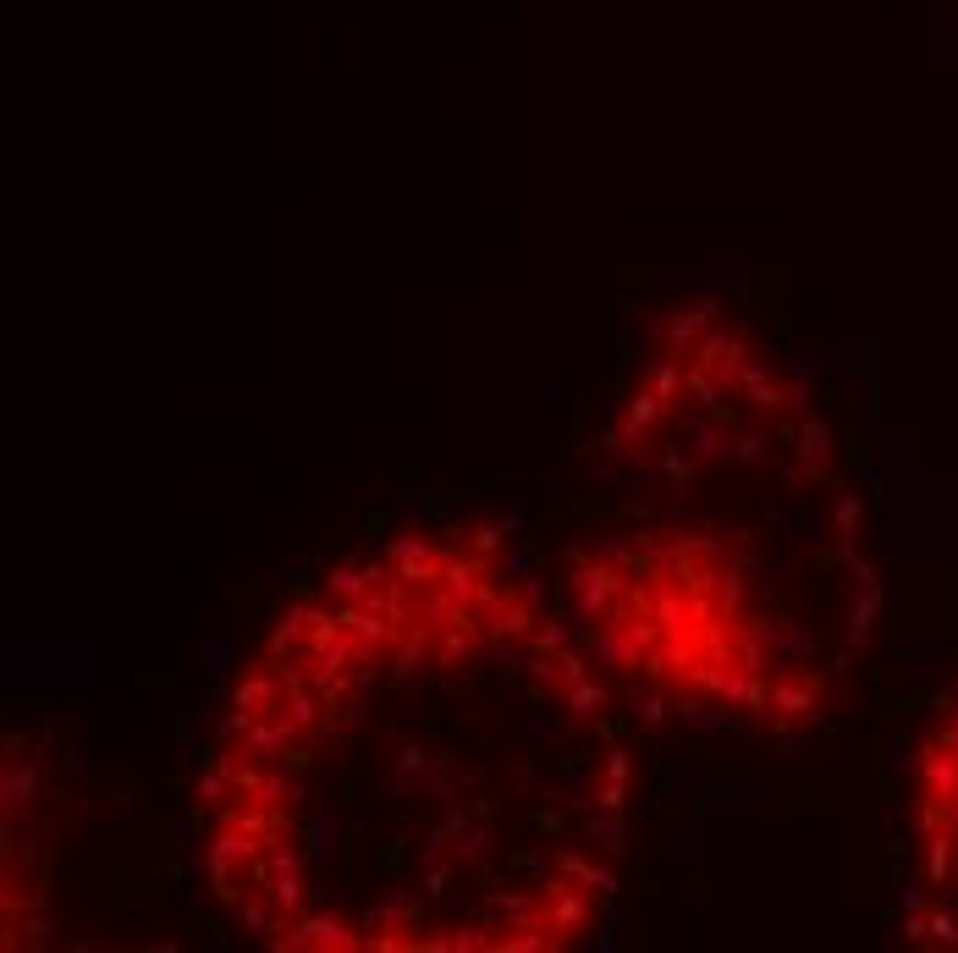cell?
<instances>
[{"mask_svg": "<svg viewBox=\"0 0 958 953\" xmlns=\"http://www.w3.org/2000/svg\"><path fill=\"white\" fill-rule=\"evenodd\" d=\"M914 843H920V887L942 915V937L958 942V722H947L914 777Z\"/></svg>", "mask_w": 958, "mask_h": 953, "instance_id": "obj_3", "label": "cell"}, {"mask_svg": "<svg viewBox=\"0 0 958 953\" xmlns=\"http://www.w3.org/2000/svg\"><path fill=\"white\" fill-rule=\"evenodd\" d=\"M606 711L486 546L391 541L248 662L199 788L210 882L276 948H573L623 854Z\"/></svg>", "mask_w": 958, "mask_h": 953, "instance_id": "obj_1", "label": "cell"}, {"mask_svg": "<svg viewBox=\"0 0 958 953\" xmlns=\"http://www.w3.org/2000/svg\"><path fill=\"white\" fill-rule=\"evenodd\" d=\"M568 590L595 656L639 689L760 728L815 717V678L782 662L771 607L716 530L650 524L595 541L573 557Z\"/></svg>", "mask_w": 958, "mask_h": 953, "instance_id": "obj_2", "label": "cell"}]
</instances>
